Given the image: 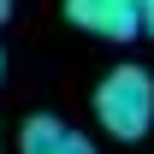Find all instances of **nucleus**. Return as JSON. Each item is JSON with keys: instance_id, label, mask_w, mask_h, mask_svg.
Returning <instances> with one entry per match:
<instances>
[{"instance_id": "423d86ee", "label": "nucleus", "mask_w": 154, "mask_h": 154, "mask_svg": "<svg viewBox=\"0 0 154 154\" xmlns=\"http://www.w3.org/2000/svg\"><path fill=\"white\" fill-rule=\"evenodd\" d=\"M0 71H6V54H0Z\"/></svg>"}, {"instance_id": "f257e3e1", "label": "nucleus", "mask_w": 154, "mask_h": 154, "mask_svg": "<svg viewBox=\"0 0 154 154\" xmlns=\"http://www.w3.org/2000/svg\"><path fill=\"white\" fill-rule=\"evenodd\" d=\"M89 107H95L101 131L113 142H142L154 131V77H148V65H113L95 83Z\"/></svg>"}, {"instance_id": "20e7f679", "label": "nucleus", "mask_w": 154, "mask_h": 154, "mask_svg": "<svg viewBox=\"0 0 154 154\" xmlns=\"http://www.w3.org/2000/svg\"><path fill=\"white\" fill-rule=\"evenodd\" d=\"M136 12H142V36L154 42V0H136Z\"/></svg>"}, {"instance_id": "39448f33", "label": "nucleus", "mask_w": 154, "mask_h": 154, "mask_svg": "<svg viewBox=\"0 0 154 154\" xmlns=\"http://www.w3.org/2000/svg\"><path fill=\"white\" fill-rule=\"evenodd\" d=\"M6 18H12V0H0V24H6Z\"/></svg>"}, {"instance_id": "f03ea898", "label": "nucleus", "mask_w": 154, "mask_h": 154, "mask_svg": "<svg viewBox=\"0 0 154 154\" xmlns=\"http://www.w3.org/2000/svg\"><path fill=\"white\" fill-rule=\"evenodd\" d=\"M65 18L83 36H101V42H136L142 36L136 0H65Z\"/></svg>"}, {"instance_id": "7ed1b4c3", "label": "nucleus", "mask_w": 154, "mask_h": 154, "mask_svg": "<svg viewBox=\"0 0 154 154\" xmlns=\"http://www.w3.org/2000/svg\"><path fill=\"white\" fill-rule=\"evenodd\" d=\"M18 154H95V142L54 113H30L18 125Z\"/></svg>"}]
</instances>
